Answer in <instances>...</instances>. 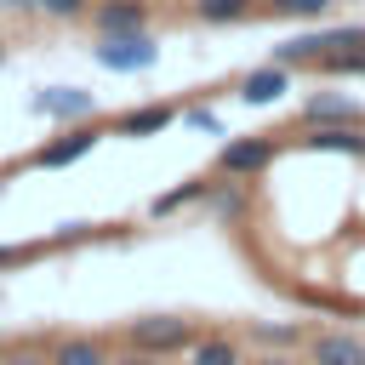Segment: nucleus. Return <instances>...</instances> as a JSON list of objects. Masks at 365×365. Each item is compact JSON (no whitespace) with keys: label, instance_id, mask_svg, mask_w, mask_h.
Wrapping results in <instances>:
<instances>
[{"label":"nucleus","instance_id":"obj_13","mask_svg":"<svg viewBox=\"0 0 365 365\" xmlns=\"http://www.w3.org/2000/svg\"><path fill=\"white\" fill-rule=\"evenodd\" d=\"M46 365H108V354H103V342H91V336H63Z\"/></svg>","mask_w":365,"mask_h":365},{"label":"nucleus","instance_id":"obj_1","mask_svg":"<svg viewBox=\"0 0 365 365\" xmlns=\"http://www.w3.org/2000/svg\"><path fill=\"white\" fill-rule=\"evenodd\" d=\"M125 342L143 348V354H177V348L194 342V331H188V319H177V314H143V319L125 325Z\"/></svg>","mask_w":365,"mask_h":365},{"label":"nucleus","instance_id":"obj_4","mask_svg":"<svg viewBox=\"0 0 365 365\" xmlns=\"http://www.w3.org/2000/svg\"><path fill=\"white\" fill-rule=\"evenodd\" d=\"M274 165V143L268 137H240V143H222V154H217V171L222 177H257V171H268Z\"/></svg>","mask_w":365,"mask_h":365},{"label":"nucleus","instance_id":"obj_2","mask_svg":"<svg viewBox=\"0 0 365 365\" xmlns=\"http://www.w3.org/2000/svg\"><path fill=\"white\" fill-rule=\"evenodd\" d=\"M97 63H103V68H114V74H143V68H154V63H160V46L148 40V29H137V34H103Z\"/></svg>","mask_w":365,"mask_h":365},{"label":"nucleus","instance_id":"obj_8","mask_svg":"<svg viewBox=\"0 0 365 365\" xmlns=\"http://www.w3.org/2000/svg\"><path fill=\"white\" fill-rule=\"evenodd\" d=\"M302 143L319 148V154H365V131H359V120H342V125H308Z\"/></svg>","mask_w":365,"mask_h":365},{"label":"nucleus","instance_id":"obj_15","mask_svg":"<svg viewBox=\"0 0 365 365\" xmlns=\"http://www.w3.org/2000/svg\"><path fill=\"white\" fill-rule=\"evenodd\" d=\"M251 6L257 0H194V17L200 23H240V17H251Z\"/></svg>","mask_w":365,"mask_h":365},{"label":"nucleus","instance_id":"obj_10","mask_svg":"<svg viewBox=\"0 0 365 365\" xmlns=\"http://www.w3.org/2000/svg\"><path fill=\"white\" fill-rule=\"evenodd\" d=\"M291 80H285V63H268V68H251L245 80H240V103H251V108H268V103H279V91H285Z\"/></svg>","mask_w":365,"mask_h":365},{"label":"nucleus","instance_id":"obj_21","mask_svg":"<svg viewBox=\"0 0 365 365\" xmlns=\"http://www.w3.org/2000/svg\"><path fill=\"white\" fill-rule=\"evenodd\" d=\"M34 6H40V11H51V17H74L86 0H34Z\"/></svg>","mask_w":365,"mask_h":365},{"label":"nucleus","instance_id":"obj_9","mask_svg":"<svg viewBox=\"0 0 365 365\" xmlns=\"http://www.w3.org/2000/svg\"><path fill=\"white\" fill-rule=\"evenodd\" d=\"M308 365H365V342L348 331H325V336H314Z\"/></svg>","mask_w":365,"mask_h":365},{"label":"nucleus","instance_id":"obj_18","mask_svg":"<svg viewBox=\"0 0 365 365\" xmlns=\"http://www.w3.org/2000/svg\"><path fill=\"white\" fill-rule=\"evenodd\" d=\"M182 120H188V125H194V131H211V137H217V131H222V120H217V114H211V108H205V103H194V108H182Z\"/></svg>","mask_w":365,"mask_h":365},{"label":"nucleus","instance_id":"obj_5","mask_svg":"<svg viewBox=\"0 0 365 365\" xmlns=\"http://www.w3.org/2000/svg\"><path fill=\"white\" fill-rule=\"evenodd\" d=\"M91 148H97V131H91V125H80V131H68V137H51V143L34 154V165H40V171H63V165L86 160Z\"/></svg>","mask_w":365,"mask_h":365},{"label":"nucleus","instance_id":"obj_14","mask_svg":"<svg viewBox=\"0 0 365 365\" xmlns=\"http://www.w3.org/2000/svg\"><path fill=\"white\" fill-rule=\"evenodd\" d=\"M188 365H240V348L228 336H194L188 342Z\"/></svg>","mask_w":365,"mask_h":365},{"label":"nucleus","instance_id":"obj_20","mask_svg":"<svg viewBox=\"0 0 365 365\" xmlns=\"http://www.w3.org/2000/svg\"><path fill=\"white\" fill-rule=\"evenodd\" d=\"M29 257H34V245H0V268H17Z\"/></svg>","mask_w":365,"mask_h":365},{"label":"nucleus","instance_id":"obj_24","mask_svg":"<svg viewBox=\"0 0 365 365\" xmlns=\"http://www.w3.org/2000/svg\"><path fill=\"white\" fill-rule=\"evenodd\" d=\"M251 365H297L291 354H262V359H251Z\"/></svg>","mask_w":365,"mask_h":365},{"label":"nucleus","instance_id":"obj_23","mask_svg":"<svg viewBox=\"0 0 365 365\" xmlns=\"http://www.w3.org/2000/svg\"><path fill=\"white\" fill-rule=\"evenodd\" d=\"M0 365H46V359H34V354H6Z\"/></svg>","mask_w":365,"mask_h":365},{"label":"nucleus","instance_id":"obj_19","mask_svg":"<svg viewBox=\"0 0 365 365\" xmlns=\"http://www.w3.org/2000/svg\"><path fill=\"white\" fill-rule=\"evenodd\" d=\"M279 11H291V17H325L331 11V0H274Z\"/></svg>","mask_w":365,"mask_h":365},{"label":"nucleus","instance_id":"obj_17","mask_svg":"<svg viewBox=\"0 0 365 365\" xmlns=\"http://www.w3.org/2000/svg\"><path fill=\"white\" fill-rule=\"evenodd\" d=\"M194 200H205V182H182V188H171V194H160L148 211H154V217H171V211H182V205H194Z\"/></svg>","mask_w":365,"mask_h":365},{"label":"nucleus","instance_id":"obj_22","mask_svg":"<svg viewBox=\"0 0 365 365\" xmlns=\"http://www.w3.org/2000/svg\"><path fill=\"white\" fill-rule=\"evenodd\" d=\"M114 365H165V354H143V348H131V354H120Z\"/></svg>","mask_w":365,"mask_h":365},{"label":"nucleus","instance_id":"obj_25","mask_svg":"<svg viewBox=\"0 0 365 365\" xmlns=\"http://www.w3.org/2000/svg\"><path fill=\"white\" fill-rule=\"evenodd\" d=\"M0 57H6V51H0Z\"/></svg>","mask_w":365,"mask_h":365},{"label":"nucleus","instance_id":"obj_7","mask_svg":"<svg viewBox=\"0 0 365 365\" xmlns=\"http://www.w3.org/2000/svg\"><path fill=\"white\" fill-rule=\"evenodd\" d=\"M302 120L308 125H342V120H365V108L348 97V91H319L302 103Z\"/></svg>","mask_w":365,"mask_h":365},{"label":"nucleus","instance_id":"obj_6","mask_svg":"<svg viewBox=\"0 0 365 365\" xmlns=\"http://www.w3.org/2000/svg\"><path fill=\"white\" fill-rule=\"evenodd\" d=\"M34 108H40V114H51V120H86L97 103H91V91H86V86H46Z\"/></svg>","mask_w":365,"mask_h":365},{"label":"nucleus","instance_id":"obj_3","mask_svg":"<svg viewBox=\"0 0 365 365\" xmlns=\"http://www.w3.org/2000/svg\"><path fill=\"white\" fill-rule=\"evenodd\" d=\"M354 40H365V29H319V34H297V40H285V46H274V63H319L325 51H336V46H354Z\"/></svg>","mask_w":365,"mask_h":365},{"label":"nucleus","instance_id":"obj_16","mask_svg":"<svg viewBox=\"0 0 365 365\" xmlns=\"http://www.w3.org/2000/svg\"><path fill=\"white\" fill-rule=\"evenodd\" d=\"M319 68H325V74H365V40L325 51V57H319Z\"/></svg>","mask_w":365,"mask_h":365},{"label":"nucleus","instance_id":"obj_12","mask_svg":"<svg viewBox=\"0 0 365 365\" xmlns=\"http://www.w3.org/2000/svg\"><path fill=\"white\" fill-rule=\"evenodd\" d=\"M97 29L103 34H137V29H148V11L137 0H103L97 6Z\"/></svg>","mask_w":365,"mask_h":365},{"label":"nucleus","instance_id":"obj_11","mask_svg":"<svg viewBox=\"0 0 365 365\" xmlns=\"http://www.w3.org/2000/svg\"><path fill=\"white\" fill-rule=\"evenodd\" d=\"M171 120H177V108H171V103H143V108L120 114V120H114V131H120V137H160Z\"/></svg>","mask_w":365,"mask_h":365}]
</instances>
